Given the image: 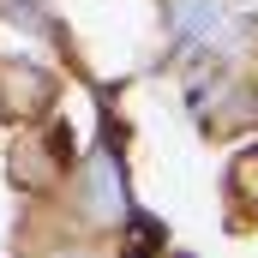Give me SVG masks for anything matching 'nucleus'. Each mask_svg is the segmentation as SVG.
Instances as JSON below:
<instances>
[{
	"label": "nucleus",
	"mask_w": 258,
	"mask_h": 258,
	"mask_svg": "<svg viewBox=\"0 0 258 258\" xmlns=\"http://www.w3.org/2000/svg\"><path fill=\"white\" fill-rule=\"evenodd\" d=\"M120 210V162L96 156L90 162V216H114Z\"/></svg>",
	"instance_id": "obj_2"
},
{
	"label": "nucleus",
	"mask_w": 258,
	"mask_h": 258,
	"mask_svg": "<svg viewBox=\"0 0 258 258\" xmlns=\"http://www.w3.org/2000/svg\"><path fill=\"white\" fill-rule=\"evenodd\" d=\"M126 234H132L126 258H162V246H168V228L156 216H126Z\"/></svg>",
	"instance_id": "obj_3"
},
{
	"label": "nucleus",
	"mask_w": 258,
	"mask_h": 258,
	"mask_svg": "<svg viewBox=\"0 0 258 258\" xmlns=\"http://www.w3.org/2000/svg\"><path fill=\"white\" fill-rule=\"evenodd\" d=\"M168 30L180 42H222L228 36V0H168Z\"/></svg>",
	"instance_id": "obj_1"
}]
</instances>
